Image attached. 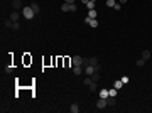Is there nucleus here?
Here are the masks:
<instances>
[{
    "instance_id": "obj_34",
    "label": "nucleus",
    "mask_w": 152,
    "mask_h": 113,
    "mask_svg": "<svg viewBox=\"0 0 152 113\" xmlns=\"http://www.w3.org/2000/svg\"><path fill=\"white\" fill-rule=\"evenodd\" d=\"M118 3H122V5H123V3H127V0H118Z\"/></svg>"
},
{
    "instance_id": "obj_27",
    "label": "nucleus",
    "mask_w": 152,
    "mask_h": 113,
    "mask_svg": "<svg viewBox=\"0 0 152 113\" xmlns=\"http://www.w3.org/2000/svg\"><path fill=\"white\" fill-rule=\"evenodd\" d=\"M12 29H14V30H19V29H20V24H19V22H14Z\"/></svg>"
},
{
    "instance_id": "obj_4",
    "label": "nucleus",
    "mask_w": 152,
    "mask_h": 113,
    "mask_svg": "<svg viewBox=\"0 0 152 113\" xmlns=\"http://www.w3.org/2000/svg\"><path fill=\"white\" fill-rule=\"evenodd\" d=\"M71 63H73V66H83V57L81 56H73L71 57Z\"/></svg>"
},
{
    "instance_id": "obj_30",
    "label": "nucleus",
    "mask_w": 152,
    "mask_h": 113,
    "mask_svg": "<svg viewBox=\"0 0 152 113\" xmlns=\"http://www.w3.org/2000/svg\"><path fill=\"white\" fill-rule=\"evenodd\" d=\"M113 9H115V10H120V9H122V3H118V2H117V3H115V7H113Z\"/></svg>"
},
{
    "instance_id": "obj_10",
    "label": "nucleus",
    "mask_w": 152,
    "mask_h": 113,
    "mask_svg": "<svg viewBox=\"0 0 152 113\" xmlns=\"http://www.w3.org/2000/svg\"><path fill=\"white\" fill-rule=\"evenodd\" d=\"M73 73H75L76 76H79L83 73V66H73Z\"/></svg>"
},
{
    "instance_id": "obj_9",
    "label": "nucleus",
    "mask_w": 152,
    "mask_h": 113,
    "mask_svg": "<svg viewBox=\"0 0 152 113\" xmlns=\"http://www.w3.org/2000/svg\"><path fill=\"white\" fill-rule=\"evenodd\" d=\"M61 10H63V12H71V3H66V2H64V3L61 5Z\"/></svg>"
},
{
    "instance_id": "obj_16",
    "label": "nucleus",
    "mask_w": 152,
    "mask_h": 113,
    "mask_svg": "<svg viewBox=\"0 0 152 113\" xmlns=\"http://www.w3.org/2000/svg\"><path fill=\"white\" fill-rule=\"evenodd\" d=\"M106 101H108V106H115V105H117V101H115V98H113V96H108V98H106Z\"/></svg>"
},
{
    "instance_id": "obj_6",
    "label": "nucleus",
    "mask_w": 152,
    "mask_h": 113,
    "mask_svg": "<svg viewBox=\"0 0 152 113\" xmlns=\"http://www.w3.org/2000/svg\"><path fill=\"white\" fill-rule=\"evenodd\" d=\"M20 15H22V14H19V10H14V12L10 14V20H12V22H19Z\"/></svg>"
},
{
    "instance_id": "obj_32",
    "label": "nucleus",
    "mask_w": 152,
    "mask_h": 113,
    "mask_svg": "<svg viewBox=\"0 0 152 113\" xmlns=\"http://www.w3.org/2000/svg\"><path fill=\"white\" fill-rule=\"evenodd\" d=\"M83 66H88V57H83Z\"/></svg>"
},
{
    "instance_id": "obj_35",
    "label": "nucleus",
    "mask_w": 152,
    "mask_h": 113,
    "mask_svg": "<svg viewBox=\"0 0 152 113\" xmlns=\"http://www.w3.org/2000/svg\"><path fill=\"white\" fill-rule=\"evenodd\" d=\"M81 2H83V3H85V5H86V3H88V0H81Z\"/></svg>"
},
{
    "instance_id": "obj_31",
    "label": "nucleus",
    "mask_w": 152,
    "mask_h": 113,
    "mask_svg": "<svg viewBox=\"0 0 152 113\" xmlns=\"http://www.w3.org/2000/svg\"><path fill=\"white\" fill-rule=\"evenodd\" d=\"M78 10V7H76V3H71V12H76Z\"/></svg>"
},
{
    "instance_id": "obj_7",
    "label": "nucleus",
    "mask_w": 152,
    "mask_h": 113,
    "mask_svg": "<svg viewBox=\"0 0 152 113\" xmlns=\"http://www.w3.org/2000/svg\"><path fill=\"white\" fill-rule=\"evenodd\" d=\"M85 73H86L88 76H91V74L95 73V66H90V64H88V66H85Z\"/></svg>"
},
{
    "instance_id": "obj_3",
    "label": "nucleus",
    "mask_w": 152,
    "mask_h": 113,
    "mask_svg": "<svg viewBox=\"0 0 152 113\" xmlns=\"http://www.w3.org/2000/svg\"><path fill=\"white\" fill-rule=\"evenodd\" d=\"M85 24H88L90 27H98V19H90V17H85Z\"/></svg>"
},
{
    "instance_id": "obj_28",
    "label": "nucleus",
    "mask_w": 152,
    "mask_h": 113,
    "mask_svg": "<svg viewBox=\"0 0 152 113\" xmlns=\"http://www.w3.org/2000/svg\"><path fill=\"white\" fill-rule=\"evenodd\" d=\"M5 71H7V73H12V71H14V66H10V64L5 66Z\"/></svg>"
},
{
    "instance_id": "obj_14",
    "label": "nucleus",
    "mask_w": 152,
    "mask_h": 113,
    "mask_svg": "<svg viewBox=\"0 0 152 113\" xmlns=\"http://www.w3.org/2000/svg\"><path fill=\"white\" fill-rule=\"evenodd\" d=\"M88 89H90V91H96V89H98V85H96V81H91L90 86H88Z\"/></svg>"
},
{
    "instance_id": "obj_33",
    "label": "nucleus",
    "mask_w": 152,
    "mask_h": 113,
    "mask_svg": "<svg viewBox=\"0 0 152 113\" xmlns=\"http://www.w3.org/2000/svg\"><path fill=\"white\" fill-rule=\"evenodd\" d=\"M66 3H75V0H64Z\"/></svg>"
},
{
    "instance_id": "obj_8",
    "label": "nucleus",
    "mask_w": 152,
    "mask_h": 113,
    "mask_svg": "<svg viewBox=\"0 0 152 113\" xmlns=\"http://www.w3.org/2000/svg\"><path fill=\"white\" fill-rule=\"evenodd\" d=\"M151 51H147V49H144V51H142V59H145V61H149V59H151Z\"/></svg>"
},
{
    "instance_id": "obj_26",
    "label": "nucleus",
    "mask_w": 152,
    "mask_h": 113,
    "mask_svg": "<svg viewBox=\"0 0 152 113\" xmlns=\"http://www.w3.org/2000/svg\"><path fill=\"white\" fill-rule=\"evenodd\" d=\"M120 81L123 83V85H127V83H128V76H122V78H120Z\"/></svg>"
},
{
    "instance_id": "obj_19",
    "label": "nucleus",
    "mask_w": 152,
    "mask_h": 113,
    "mask_svg": "<svg viewBox=\"0 0 152 113\" xmlns=\"http://www.w3.org/2000/svg\"><path fill=\"white\" fill-rule=\"evenodd\" d=\"M69 112H71V113H78V112H79V106H78L76 103H73L71 108H69Z\"/></svg>"
},
{
    "instance_id": "obj_36",
    "label": "nucleus",
    "mask_w": 152,
    "mask_h": 113,
    "mask_svg": "<svg viewBox=\"0 0 152 113\" xmlns=\"http://www.w3.org/2000/svg\"><path fill=\"white\" fill-rule=\"evenodd\" d=\"M91 2H96V0H91Z\"/></svg>"
},
{
    "instance_id": "obj_15",
    "label": "nucleus",
    "mask_w": 152,
    "mask_h": 113,
    "mask_svg": "<svg viewBox=\"0 0 152 113\" xmlns=\"http://www.w3.org/2000/svg\"><path fill=\"white\" fill-rule=\"evenodd\" d=\"M88 64H90V66H96V64H98V59H96V57H88Z\"/></svg>"
},
{
    "instance_id": "obj_21",
    "label": "nucleus",
    "mask_w": 152,
    "mask_h": 113,
    "mask_svg": "<svg viewBox=\"0 0 152 113\" xmlns=\"http://www.w3.org/2000/svg\"><path fill=\"white\" fill-rule=\"evenodd\" d=\"M144 64H145V59H142V57H139V59H137V66H139V68H142Z\"/></svg>"
},
{
    "instance_id": "obj_20",
    "label": "nucleus",
    "mask_w": 152,
    "mask_h": 113,
    "mask_svg": "<svg viewBox=\"0 0 152 113\" xmlns=\"http://www.w3.org/2000/svg\"><path fill=\"white\" fill-rule=\"evenodd\" d=\"M95 5H96V2H91V0H88V3H86V9H88V10H91V9H95Z\"/></svg>"
},
{
    "instance_id": "obj_18",
    "label": "nucleus",
    "mask_w": 152,
    "mask_h": 113,
    "mask_svg": "<svg viewBox=\"0 0 152 113\" xmlns=\"http://www.w3.org/2000/svg\"><path fill=\"white\" fill-rule=\"evenodd\" d=\"M91 79H93V81H96V83H98V81H100V73H98V71H95V73H93V74H91Z\"/></svg>"
},
{
    "instance_id": "obj_13",
    "label": "nucleus",
    "mask_w": 152,
    "mask_h": 113,
    "mask_svg": "<svg viewBox=\"0 0 152 113\" xmlns=\"http://www.w3.org/2000/svg\"><path fill=\"white\" fill-rule=\"evenodd\" d=\"M110 95H108V89L103 88V89H100V98H108Z\"/></svg>"
},
{
    "instance_id": "obj_2",
    "label": "nucleus",
    "mask_w": 152,
    "mask_h": 113,
    "mask_svg": "<svg viewBox=\"0 0 152 113\" xmlns=\"http://www.w3.org/2000/svg\"><path fill=\"white\" fill-rule=\"evenodd\" d=\"M106 106H108L106 98H100L98 101H96V108H98V110H103V108H106Z\"/></svg>"
},
{
    "instance_id": "obj_29",
    "label": "nucleus",
    "mask_w": 152,
    "mask_h": 113,
    "mask_svg": "<svg viewBox=\"0 0 152 113\" xmlns=\"http://www.w3.org/2000/svg\"><path fill=\"white\" fill-rule=\"evenodd\" d=\"M69 63H71L69 59H64V68H69ZM71 64H73V63H71Z\"/></svg>"
},
{
    "instance_id": "obj_22",
    "label": "nucleus",
    "mask_w": 152,
    "mask_h": 113,
    "mask_svg": "<svg viewBox=\"0 0 152 113\" xmlns=\"http://www.w3.org/2000/svg\"><path fill=\"white\" fill-rule=\"evenodd\" d=\"M91 81H93V79H91V76H86V78H85V81H83V85H85V86H90Z\"/></svg>"
},
{
    "instance_id": "obj_17",
    "label": "nucleus",
    "mask_w": 152,
    "mask_h": 113,
    "mask_svg": "<svg viewBox=\"0 0 152 113\" xmlns=\"http://www.w3.org/2000/svg\"><path fill=\"white\" fill-rule=\"evenodd\" d=\"M30 7H32V10H34L36 14H39V10H41V7H39V3H36V2H34V3H30Z\"/></svg>"
},
{
    "instance_id": "obj_25",
    "label": "nucleus",
    "mask_w": 152,
    "mask_h": 113,
    "mask_svg": "<svg viewBox=\"0 0 152 113\" xmlns=\"http://www.w3.org/2000/svg\"><path fill=\"white\" fill-rule=\"evenodd\" d=\"M115 0H106V7H115Z\"/></svg>"
},
{
    "instance_id": "obj_24",
    "label": "nucleus",
    "mask_w": 152,
    "mask_h": 113,
    "mask_svg": "<svg viewBox=\"0 0 152 113\" xmlns=\"http://www.w3.org/2000/svg\"><path fill=\"white\" fill-rule=\"evenodd\" d=\"M113 86H115V88H117V89H120L122 86H123V83H122L120 79H117V81H115V83H113Z\"/></svg>"
},
{
    "instance_id": "obj_12",
    "label": "nucleus",
    "mask_w": 152,
    "mask_h": 113,
    "mask_svg": "<svg viewBox=\"0 0 152 113\" xmlns=\"http://www.w3.org/2000/svg\"><path fill=\"white\" fill-rule=\"evenodd\" d=\"M96 15H98V12H96L95 9H91V10H88V15H86V17H90V19H96Z\"/></svg>"
},
{
    "instance_id": "obj_23",
    "label": "nucleus",
    "mask_w": 152,
    "mask_h": 113,
    "mask_svg": "<svg viewBox=\"0 0 152 113\" xmlns=\"http://www.w3.org/2000/svg\"><path fill=\"white\" fill-rule=\"evenodd\" d=\"M3 25H5V27H9V29H12V25H14V22H12V20L9 19V20H5V22H3Z\"/></svg>"
},
{
    "instance_id": "obj_11",
    "label": "nucleus",
    "mask_w": 152,
    "mask_h": 113,
    "mask_svg": "<svg viewBox=\"0 0 152 113\" xmlns=\"http://www.w3.org/2000/svg\"><path fill=\"white\" fill-rule=\"evenodd\" d=\"M108 95H110V96H113V98H115V96H117V95H118V89H117V88H115V86H113V88H110V89H108Z\"/></svg>"
},
{
    "instance_id": "obj_1",
    "label": "nucleus",
    "mask_w": 152,
    "mask_h": 113,
    "mask_svg": "<svg viewBox=\"0 0 152 113\" xmlns=\"http://www.w3.org/2000/svg\"><path fill=\"white\" fill-rule=\"evenodd\" d=\"M22 15H24L27 20H32V19L36 17V12L32 10V7L29 5V7H24V9H22Z\"/></svg>"
},
{
    "instance_id": "obj_5",
    "label": "nucleus",
    "mask_w": 152,
    "mask_h": 113,
    "mask_svg": "<svg viewBox=\"0 0 152 113\" xmlns=\"http://www.w3.org/2000/svg\"><path fill=\"white\" fill-rule=\"evenodd\" d=\"M12 7H14V10L24 9V7H22V0H12Z\"/></svg>"
}]
</instances>
